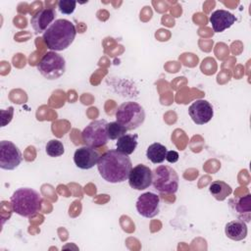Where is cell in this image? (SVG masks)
Returning a JSON list of instances; mask_svg holds the SVG:
<instances>
[{
	"mask_svg": "<svg viewBox=\"0 0 251 251\" xmlns=\"http://www.w3.org/2000/svg\"><path fill=\"white\" fill-rule=\"evenodd\" d=\"M99 175L110 183H120L127 179L132 169L128 155L120 151L109 150L103 153L97 162Z\"/></svg>",
	"mask_w": 251,
	"mask_h": 251,
	"instance_id": "cell-1",
	"label": "cell"
},
{
	"mask_svg": "<svg viewBox=\"0 0 251 251\" xmlns=\"http://www.w3.org/2000/svg\"><path fill=\"white\" fill-rule=\"evenodd\" d=\"M76 29L75 25L66 19L55 20L43 32L42 39L50 50L63 51L75 40Z\"/></svg>",
	"mask_w": 251,
	"mask_h": 251,
	"instance_id": "cell-2",
	"label": "cell"
},
{
	"mask_svg": "<svg viewBox=\"0 0 251 251\" xmlns=\"http://www.w3.org/2000/svg\"><path fill=\"white\" fill-rule=\"evenodd\" d=\"M10 201L13 212L25 218H31L40 210L42 197L32 188L22 187L14 191Z\"/></svg>",
	"mask_w": 251,
	"mask_h": 251,
	"instance_id": "cell-3",
	"label": "cell"
},
{
	"mask_svg": "<svg viewBox=\"0 0 251 251\" xmlns=\"http://www.w3.org/2000/svg\"><path fill=\"white\" fill-rule=\"evenodd\" d=\"M116 120L127 130H133L144 123L145 112L143 107L136 102H124L116 112Z\"/></svg>",
	"mask_w": 251,
	"mask_h": 251,
	"instance_id": "cell-4",
	"label": "cell"
},
{
	"mask_svg": "<svg viewBox=\"0 0 251 251\" xmlns=\"http://www.w3.org/2000/svg\"><path fill=\"white\" fill-rule=\"evenodd\" d=\"M178 175L172 167L161 165L153 171L152 184L160 193H176L178 189Z\"/></svg>",
	"mask_w": 251,
	"mask_h": 251,
	"instance_id": "cell-5",
	"label": "cell"
},
{
	"mask_svg": "<svg viewBox=\"0 0 251 251\" xmlns=\"http://www.w3.org/2000/svg\"><path fill=\"white\" fill-rule=\"evenodd\" d=\"M37 70L43 77L49 80H54L65 74L66 61L63 56L57 52L49 51L41 58L37 65Z\"/></svg>",
	"mask_w": 251,
	"mask_h": 251,
	"instance_id": "cell-6",
	"label": "cell"
},
{
	"mask_svg": "<svg viewBox=\"0 0 251 251\" xmlns=\"http://www.w3.org/2000/svg\"><path fill=\"white\" fill-rule=\"evenodd\" d=\"M107 125L106 120H96L88 124L82 132L81 138L82 141L90 147L98 148L107 144L109 137L107 133Z\"/></svg>",
	"mask_w": 251,
	"mask_h": 251,
	"instance_id": "cell-7",
	"label": "cell"
},
{
	"mask_svg": "<svg viewBox=\"0 0 251 251\" xmlns=\"http://www.w3.org/2000/svg\"><path fill=\"white\" fill-rule=\"evenodd\" d=\"M23 161L22 152L19 147L9 140L0 141V168L13 171Z\"/></svg>",
	"mask_w": 251,
	"mask_h": 251,
	"instance_id": "cell-8",
	"label": "cell"
},
{
	"mask_svg": "<svg viewBox=\"0 0 251 251\" xmlns=\"http://www.w3.org/2000/svg\"><path fill=\"white\" fill-rule=\"evenodd\" d=\"M127 179L131 188L135 190H143L152 184L153 172L149 167L138 164L131 169Z\"/></svg>",
	"mask_w": 251,
	"mask_h": 251,
	"instance_id": "cell-9",
	"label": "cell"
},
{
	"mask_svg": "<svg viewBox=\"0 0 251 251\" xmlns=\"http://www.w3.org/2000/svg\"><path fill=\"white\" fill-rule=\"evenodd\" d=\"M137 213L147 219L156 217L160 211V197L153 192H144L136 200Z\"/></svg>",
	"mask_w": 251,
	"mask_h": 251,
	"instance_id": "cell-10",
	"label": "cell"
},
{
	"mask_svg": "<svg viewBox=\"0 0 251 251\" xmlns=\"http://www.w3.org/2000/svg\"><path fill=\"white\" fill-rule=\"evenodd\" d=\"M188 114L194 124L201 126L211 121L214 116V110L210 102L204 99H198L189 106Z\"/></svg>",
	"mask_w": 251,
	"mask_h": 251,
	"instance_id": "cell-11",
	"label": "cell"
},
{
	"mask_svg": "<svg viewBox=\"0 0 251 251\" xmlns=\"http://www.w3.org/2000/svg\"><path fill=\"white\" fill-rule=\"evenodd\" d=\"M99 160L98 152L90 146H82L75 151L74 162L75 165L81 170H89L97 165Z\"/></svg>",
	"mask_w": 251,
	"mask_h": 251,
	"instance_id": "cell-12",
	"label": "cell"
},
{
	"mask_svg": "<svg viewBox=\"0 0 251 251\" xmlns=\"http://www.w3.org/2000/svg\"><path fill=\"white\" fill-rule=\"evenodd\" d=\"M56 12L53 8H43L38 10L30 20V25L36 33L44 32L55 20Z\"/></svg>",
	"mask_w": 251,
	"mask_h": 251,
	"instance_id": "cell-13",
	"label": "cell"
},
{
	"mask_svg": "<svg viewBox=\"0 0 251 251\" xmlns=\"http://www.w3.org/2000/svg\"><path fill=\"white\" fill-rule=\"evenodd\" d=\"M236 21L234 15L226 10H216L210 16V23L215 32H222L226 28H229Z\"/></svg>",
	"mask_w": 251,
	"mask_h": 251,
	"instance_id": "cell-14",
	"label": "cell"
},
{
	"mask_svg": "<svg viewBox=\"0 0 251 251\" xmlns=\"http://www.w3.org/2000/svg\"><path fill=\"white\" fill-rule=\"evenodd\" d=\"M247 225L241 220H232L228 222L225 226V233L226 237L234 241H240L246 238L247 236Z\"/></svg>",
	"mask_w": 251,
	"mask_h": 251,
	"instance_id": "cell-15",
	"label": "cell"
},
{
	"mask_svg": "<svg viewBox=\"0 0 251 251\" xmlns=\"http://www.w3.org/2000/svg\"><path fill=\"white\" fill-rule=\"evenodd\" d=\"M137 134H127L126 133L125 135L121 136L117 143L116 147L117 150L126 154V155H130L134 152L137 146Z\"/></svg>",
	"mask_w": 251,
	"mask_h": 251,
	"instance_id": "cell-16",
	"label": "cell"
},
{
	"mask_svg": "<svg viewBox=\"0 0 251 251\" xmlns=\"http://www.w3.org/2000/svg\"><path fill=\"white\" fill-rule=\"evenodd\" d=\"M167 147L159 142L150 144L146 150V157L153 164H161L165 161L167 155Z\"/></svg>",
	"mask_w": 251,
	"mask_h": 251,
	"instance_id": "cell-17",
	"label": "cell"
},
{
	"mask_svg": "<svg viewBox=\"0 0 251 251\" xmlns=\"http://www.w3.org/2000/svg\"><path fill=\"white\" fill-rule=\"evenodd\" d=\"M211 195L218 201H224L232 192V188L223 180H215L209 185Z\"/></svg>",
	"mask_w": 251,
	"mask_h": 251,
	"instance_id": "cell-18",
	"label": "cell"
},
{
	"mask_svg": "<svg viewBox=\"0 0 251 251\" xmlns=\"http://www.w3.org/2000/svg\"><path fill=\"white\" fill-rule=\"evenodd\" d=\"M232 201H234V203L233 204L230 203V206H232L233 210L236 212L237 215L244 217V214H246L247 216H249L251 212V195L250 194H247L246 196L240 197L238 199H233Z\"/></svg>",
	"mask_w": 251,
	"mask_h": 251,
	"instance_id": "cell-19",
	"label": "cell"
},
{
	"mask_svg": "<svg viewBox=\"0 0 251 251\" xmlns=\"http://www.w3.org/2000/svg\"><path fill=\"white\" fill-rule=\"evenodd\" d=\"M126 131L127 129L124 126L119 124L117 121L108 123L107 125V133H108L109 139L111 140L119 139L121 136L125 135Z\"/></svg>",
	"mask_w": 251,
	"mask_h": 251,
	"instance_id": "cell-20",
	"label": "cell"
},
{
	"mask_svg": "<svg viewBox=\"0 0 251 251\" xmlns=\"http://www.w3.org/2000/svg\"><path fill=\"white\" fill-rule=\"evenodd\" d=\"M45 151L50 157H59L64 154L65 149L63 143L60 140L52 139L47 142L45 146Z\"/></svg>",
	"mask_w": 251,
	"mask_h": 251,
	"instance_id": "cell-21",
	"label": "cell"
},
{
	"mask_svg": "<svg viewBox=\"0 0 251 251\" xmlns=\"http://www.w3.org/2000/svg\"><path fill=\"white\" fill-rule=\"evenodd\" d=\"M76 6V2L74 0H61L58 2V8L62 14L71 15L74 13Z\"/></svg>",
	"mask_w": 251,
	"mask_h": 251,
	"instance_id": "cell-22",
	"label": "cell"
},
{
	"mask_svg": "<svg viewBox=\"0 0 251 251\" xmlns=\"http://www.w3.org/2000/svg\"><path fill=\"white\" fill-rule=\"evenodd\" d=\"M178 157H179V155H178V153H177L176 151H175V150H171V151H168V152H167L166 160H167L169 163L174 164V163L177 162Z\"/></svg>",
	"mask_w": 251,
	"mask_h": 251,
	"instance_id": "cell-23",
	"label": "cell"
}]
</instances>
